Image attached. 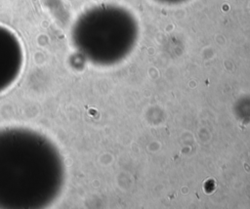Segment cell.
<instances>
[{
	"label": "cell",
	"instance_id": "cell-1",
	"mask_svg": "<svg viewBox=\"0 0 250 209\" xmlns=\"http://www.w3.org/2000/svg\"><path fill=\"white\" fill-rule=\"evenodd\" d=\"M158 1H161V2H166V3H177V2H181V1H184V0H158Z\"/></svg>",
	"mask_w": 250,
	"mask_h": 209
}]
</instances>
